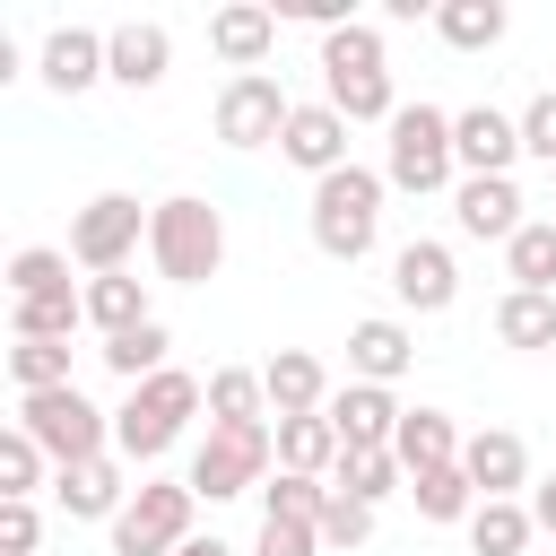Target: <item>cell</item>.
Wrapping results in <instances>:
<instances>
[{
    "label": "cell",
    "mask_w": 556,
    "mask_h": 556,
    "mask_svg": "<svg viewBox=\"0 0 556 556\" xmlns=\"http://www.w3.org/2000/svg\"><path fill=\"white\" fill-rule=\"evenodd\" d=\"M191 408H208V382H191L182 365L130 382V400L113 408V452H122V460H156V452H174V434L191 426Z\"/></svg>",
    "instance_id": "1"
},
{
    "label": "cell",
    "mask_w": 556,
    "mask_h": 556,
    "mask_svg": "<svg viewBox=\"0 0 556 556\" xmlns=\"http://www.w3.org/2000/svg\"><path fill=\"white\" fill-rule=\"evenodd\" d=\"M321 104H339L348 122H391L400 104H391V61H382V35L356 17V26H339V35H321Z\"/></svg>",
    "instance_id": "2"
},
{
    "label": "cell",
    "mask_w": 556,
    "mask_h": 556,
    "mask_svg": "<svg viewBox=\"0 0 556 556\" xmlns=\"http://www.w3.org/2000/svg\"><path fill=\"white\" fill-rule=\"evenodd\" d=\"M382 174L374 165H339V174H321L313 182V243L330 252V261H365L374 252V235H382Z\"/></svg>",
    "instance_id": "3"
},
{
    "label": "cell",
    "mask_w": 556,
    "mask_h": 556,
    "mask_svg": "<svg viewBox=\"0 0 556 556\" xmlns=\"http://www.w3.org/2000/svg\"><path fill=\"white\" fill-rule=\"evenodd\" d=\"M148 252H156V278H174V287H208L217 278V261H226V217L208 208V200H156L148 208Z\"/></svg>",
    "instance_id": "4"
},
{
    "label": "cell",
    "mask_w": 556,
    "mask_h": 556,
    "mask_svg": "<svg viewBox=\"0 0 556 556\" xmlns=\"http://www.w3.org/2000/svg\"><path fill=\"white\" fill-rule=\"evenodd\" d=\"M17 426L43 443V460H61V469H78V460H104V408L78 391V382H61V391H26L17 400Z\"/></svg>",
    "instance_id": "5"
},
{
    "label": "cell",
    "mask_w": 556,
    "mask_h": 556,
    "mask_svg": "<svg viewBox=\"0 0 556 556\" xmlns=\"http://www.w3.org/2000/svg\"><path fill=\"white\" fill-rule=\"evenodd\" d=\"M269 460H278V426H208L191 452V495H208V504L252 495V486H269Z\"/></svg>",
    "instance_id": "6"
},
{
    "label": "cell",
    "mask_w": 556,
    "mask_h": 556,
    "mask_svg": "<svg viewBox=\"0 0 556 556\" xmlns=\"http://www.w3.org/2000/svg\"><path fill=\"white\" fill-rule=\"evenodd\" d=\"M191 478H139L122 521H113V556H182L191 547Z\"/></svg>",
    "instance_id": "7"
},
{
    "label": "cell",
    "mask_w": 556,
    "mask_h": 556,
    "mask_svg": "<svg viewBox=\"0 0 556 556\" xmlns=\"http://www.w3.org/2000/svg\"><path fill=\"white\" fill-rule=\"evenodd\" d=\"M452 113H434V104H400L391 113V156H382V182L391 191H443L452 182Z\"/></svg>",
    "instance_id": "8"
},
{
    "label": "cell",
    "mask_w": 556,
    "mask_h": 556,
    "mask_svg": "<svg viewBox=\"0 0 556 556\" xmlns=\"http://www.w3.org/2000/svg\"><path fill=\"white\" fill-rule=\"evenodd\" d=\"M139 235H148L139 200H130V191H96V200L70 217V261H78V269H96V278H113V269H130Z\"/></svg>",
    "instance_id": "9"
},
{
    "label": "cell",
    "mask_w": 556,
    "mask_h": 556,
    "mask_svg": "<svg viewBox=\"0 0 556 556\" xmlns=\"http://www.w3.org/2000/svg\"><path fill=\"white\" fill-rule=\"evenodd\" d=\"M287 87L269 78V70H252V78H226V96H217V139L226 148H269V139H287Z\"/></svg>",
    "instance_id": "10"
},
{
    "label": "cell",
    "mask_w": 556,
    "mask_h": 556,
    "mask_svg": "<svg viewBox=\"0 0 556 556\" xmlns=\"http://www.w3.org/2000/svg\"><path fill=\"white\" fill-rule=\"evenodd\" d=\"M452 217H460V235H478V243H513V235L530 226L513 174H460V182H452Z\"/></svg>",
    "instance_id": "11"
},
{
    "label": "cell",
    "mask_w": 556,
    "mask_h": 556,
    "mask_svg": "<svg viewBox=\"0 0 556 556\" xmlns=\"http://www.w3.org/2000/svg\"><path fill=\"white\" fill-rule=\"evenodd\" d=\"M330 426H339V443L348 452H391V434H400V400L382 391V382H348V391H330V408H321Z\"/></svg>",
    "instance_id": "12"
},
{
    "label": "cell",
    "mask_w": 556,
    "mask_h": 556,
    "mask_svg": "<svg viewBox=\"0 0 556 556\" xmlns=\"http://www.w3.org/2000/svg\"><path fill=\"white\" fill-rule=\"evenodd\" d=\"M278 156H287V165H304L313 182H321V174H339V165H348V113H339V104H295V113H287Z\"/></svg>",
    "instance_id": "13"
},
{
    "label": "cell",
    "mask_w": 556,
    "mask_h": 556,
    "mask_svg": "<svg viewBox=\"0 0 556 556\" xmlns=\"http://www.w3.org/2000/svg\"><path fill=\"white\" fill-rule=\"evenodd\" d=\"M391 295H400L408 313H443V304L460 295L452 252H443V243H426V235H417V243H400V252H391Z\"/></svg>",
    "instance_id": "14"
},
{
    "label": "cell",
    "mask_w": 556,
    "mask_h": 556,
    "mask_svg": "<svg viewBox=\"0 0 556 556\" xmlns=\"http://www.w3.org/2000/svg\"><path fill=\"white\" fill-rule=\"evenodd\" d=\"M269 43H278V9H261V0H226V9L208 17V52L235 61V78H252V70L269 61Z\"/></svg>",
    "instance_id": "15"
},
{
    "label": "cell",
    "mask_w": 556,
    "mask_h": 556,
    "mask_svg": "<svg viewBox=\"0 0 556 556\" xmlns=\"http://www.w3.org/2000/svg\"><path fill=\"white\" fill-rule=\"evenodd\" d=\"M452 156H460L469 174H513V156H521V122L495 113V104H469V113H452Z\"/></svg>",
    "instance_id": "16"
},
{
    "label": "cell",
    "mask_w": 556,
    "mask_h": 556,
    "mask_svg": "<svg viewBox=\"0 0 556 556\" xmlns=\"http://www.w3.org/2000/svg\"><path fill=\"white\" fill-rule=\"evenodd\" d=\"M165 70H174V35H165L156 17H130V26L104 35V78H122V87H156Z\"/></svg>",
    "instance_id": "17"
},
{
    "label": "cell",
    "mask_w": 556,
    "mask_h": 556,
    "mask_svg": "<svg viewBox=\"0 0 556 556\" xmlns=\"http://www.w3.org/2000/svg\"><path fill=\"white\" fill-rule=\"evenodd\" d=\"M460 469H469L478 504H486V495H513V486H530V452H521V434H504V426H478V434L460 443Z\"/></svg>",
    "instance_id": "18"
},
{
    "label": "cell",
    "mask_w": 556,
    "mask_h": 556,
    "mask_svg": "<svg viewBox=\"0 0 556 556\" xmlns=\"http://www.w3.org/2000/svg\"><path fill=\"white\" fill-rule=\"evenodd\" d=\"M261 382H269V408H278V417H321V408H330V374H321V356H304V348H278V356L261 365Z\"/></svg>",
    "instance_id": "19"
},
{
    "label": "cell",
    "mask_w": 556,
    "mask_h": 556,
    "mask_svg": "<svg viewBox=\"0 0 556 556\" xmlns=\"http://www.w3.org/2000/svg\"><path fill=\"white\" fill-rule=\"evenodd\" d=\"M408 356H417V348H408V330H400L391 313H374V321L348 330V365H356V382H382V391H391V382L408 374Z\"/></svg>",
    "instance_id": "20"
},
{
    "label": "cell",
    "mask_w": 556,
    "mask_h": 556,
    "mask_svg": "<svg viewBox=\"0 0 556 556\" xmlns=\"http://www.w3.org/2000/svg\"><path fill=\"white\" fill-rule=\"evenodd\" d=\"M52 495H61V513H70V521H122V504H130L113 460H78V469H61V478H52Z\"/></svg>",
    "instance_id": "21"
},
{
    "label": "cell",
    "mask_w": 556,
    "mask_h": 556,
    "mask_svg": "<svg viewBox=\"0 0 556 556\" xmlns=\"http://www.w3.org/2000/svg\"><path fill=\"white\" fill-rule=\"evenodd\" d=\"M96 78H104V35H87V26H52V35H43V87L78 96V87H96Z\"/></svg>",
    "instance_id": "22"
},
{
    "label": "cell",
    "mask_w": 556,
    "mask_h": 556,
    "mask_svg": "<svg viewBox=\"0 0 556 556\" xmlns=\"http://www.w3.org/2000/svg\"><path fill=\"white\" fill-rule=\"evenodd\" d=\"M391 452H400V469H408V478H426V469H452V460H460V434H452V417H443V408H408V417H400V434H391Z\"/></svg>",
    "instance_id": "23"
},
{
    "label": "cell",
    "mask_w": 556,
    "mask_h": 556,
    "mask_svg": "<svg viewBox=\"0 0 556 556\" xmlns=\"http://www.w3.org/2000/svg\"><path fill=\"white\" fill-rule=\"evenodd\" d=\"M87 321H96L104 339H122V330L156 321V313H148V278H130V269H113V278H87Z\"/></svg>",
    "instance_id": "24"
},
{
    "label": "cell",
    "mask_w": 556,
    "mask_h": 556,
    "mask_svg": "<svg viewBox=\"0 0 556 556\" xmlns=\"http://www.w3.org/2000/svg\"><path fill=\"white\" fill-rule=\"evenodd\" d=\"M339 426L330 417H278V469H295V478H321V469H339Z\"/></svg>",
    "instance_id": "25"
},
{
    "label": "cell",
    "mask_w": 556,
    "mask_h": 556,
    "mask_svg": "<svg viewBox=\"0 0 556 556\" xmlns=\"http://www.w3.org/2000/svg\"><path fill=\"white\" fill-rule=\"evenodd\" d=\"M530 504H513V495H486L478 513H469V556H521L530 547Z\"/></svg>",
    "instance_id": "26"
},
{
    "label": "cell",
    "mask_w": 556,
    "mask_h": 556,
    "mask_svg": "<svg viewBox=\"0 0 556 556\" xmlns=\"http://www.w3.org/2000/svg\"><path fill=\"white\" fill-rule=\"evenodd\" d=\"M434 35L452 52H486V43H504V0H443L434 9Z\"/></svg>",
    "instance_id": "27"
},
{
    "label": "cell",
    "mask_w": 556,
    "mask_h": 556,
    "mask_svg": "<svg viewBox=\"0 0 556 556\" xmlns=\"http://www.w3.org/2000/svg\"><path fill=\"white\" fill-rule=\"evenodd\" d=\"M261 400H269L261 374H243V365H217V374H208V426H269Z\"/></svg>",
    "instance_id": "28"
},
{
    "label": "cell",
    "mask_w": 556,
    "mask_h": 556,
    "mask_svg": "<svg viewBox=\"0 0 556 556\" xmlns=\"http://www.w3.org/2000/svg\"><path fill=\"white\" fill-rule=\"evenodd\" d=\"M9 321H17V339H70V330L87 321V287H61V295H26V304H9Z\"/></svg>",
    "instance_id": "29"
},
{
    "label": "cell",
    "mask_w": 556,
    "mask_h": 556,
    "mask_svg": "<svg viewBox=\"0 0 556 556\" xmlns=\"http://www.w3.org/2000/svg\"><path fill=\"white\" fill-rule=\"evenodd\" d=\"M495 339H504V348H556V295H521V287H513V295L495 304Z\"/></svg>",
    "instance_id": "30"
},
{
    "label": "cell",
    "mask_w": 556,
    "mask_h": 556,
    "mask_svg": "<svg viewBox=\"0 0 556 556\" xmlns=\"http://www.w3.org/2000/svg\"><path fill=\"white\" fill-rule=\"evenodd\" d=\"M504 261H513V287H521V295H547V287H556V226L530 217V226L504 243Z\"/></svg>",
    "instance_id": "31"
},
{
    "label": "cell",
    "mask_w": 556,
    "mask_h": 556,
    "mask_svg": "<svg viewBox=\"0 0 556 556\" xmlns=\"http://www.w3.org/2000/svg\"><path fill=\"white\" fill-rule=\"evenodd\" d=\"M165 348H174V339H165V321H139V330L104 339L96 356H104V365H113L122 382H148V374H165Z\"/></svg>",
    "instance_id": "32"
},
{
    "label": "cell",
    "mask_w": 556,
    "mask_h": 556,
    "mask_svg": "<svg viewBox=\"0 0 556 556\" xmlns=\"http://www.w3.org/2000/svg\"><path fill=\"white\" fill-rule=\"evenodd\" d=\"M9 382H17V400L26 391H61L70 382V339H17L9 348Z\"/></svg>",
    "instance_id": "33"
},
{
    "label": "cell",
    "mask_w": 556,
    "mask_h": 556,
    "mask_svg": "<svg viewBox=\"0 0 556 556\" xmlns=\"http://www.w3.org/2000/svg\"><path fill=\"white\" fill-rule=\"evenodd\" d=\"M400 486V452H339L330 469V495H356V504H382Z\"/></svg>",
    "instance_id": "34"
},
{
    "label": "cell",
    "mask_w": 556,
    "mask_h": 556,
    "mask_svg": "<svg viewBox=\"0 0 556 556\" xmlns=\"http://www.w3.org/2000/svg\"><path fill=\"white\" fill-rule=\"evenodd\" d=\"M408 495H417V513H426V521H469V513H478V486H469V469H460V460H452V469L408 478Z\"/></svg>",
    "instance_id": "35"
},
{
    "label": "cell",
    "mask_w": 556,
    "mask_h": 556,
    "mask_svg": "<svg viewBox=\"0 0 556 556\" xmlns=\"http://www.w3.org/2000/svg\"><path fill=\"white\" fill-rule=\"evenodd\" d=\"M70 287V252H52V243H26L17 261H9V295L26 304V295H61Z\"/></svg>",
    "instance_id": "36"
},
{
    "label": "cell",
    "mask_w": 556,
    "mask_h": 556,
    "mask_svg": "<svg viewBox=\"0 0 556 556\" xmlns=\"http://www.w3.org/2000/svg\"><path fill=\"white\" fill-rule=\"evenodd\" d=\"M35 478H43V443H35L26 426H9V434H0V504H26Z\"/></svg>",
    "instance_id": "37"
},
{
    "label": "cell",
    "mask_w": 556,
    "mask_h": 556,
    "mask_svg": "<svg viewBox=\"0 0 556 556\" xmlns=\"http://www.w3.org/2000/svg\"><path fill=\"white\" fill-rule=\"evenodd\" d=\"M261 504H269V521H313V530H321V504H330V486H321V478H295V469H278V478L261 486Z\"/></svg>",
    "instance_id": "38"
},
{
    "label": "cell",
    "mask_w": 556,
    "mask_h": 556,
    "mask_svg": "<svg viewBox=\"0 0 556 556\" xmlns=\"http://www.w3.org/2000/svg\"><path fill=\"white\" fill-rule=\"evenodd\" d=\"M365 539H374V504L330 495V504H321V547H365Z\"/></svg>",
    "instance_id": "39"
},
{
    "label": "cell",
    "mask_w": 556,
    "mask_h": 556,
    "mask_svg": "<svg viewBox=\"0 0 556 556\" xmlns=\"http://www.w3.org/2000/svg\"><path fill=\"white\" fill-rule=\"evenodd\" d=\"M521 156H539V165L556 174V87H539V96L521 104Z\"/></svg>",
    "instance_id": "40"
},
{
    "label": "cell",
    "mask_w": 556,
    "mask_h": 556,
    "mask_svg": "<svg viewBox=\"0 0 556 556\" xmlns=\"http://www.w3.org/2000/svg\"><path fill=\"white\" fill-rule=\"evenodd\" d=\"M313 547H321L313 521H269V513H261V556H313Z\"/></svg>",
    "instance_id": "41"
},
{
    "label": "cell",
    "mask_w": 556,
    "mask_h": 556,
    "mask_svg": "<svg viewBox=\"0 0 556 556\" xmlns=\"http://www.w3.org/2000/svg\"><path fill=\"white\" fill-rule=\"evenodd\" d=\"M0 547L9 556H35V504H0Z\"/></svg>",
    "instance_id": "42"
},
{
    "label": "cell",
    "mask_w": 556,
    "mask_h": 556,
    "mask_svg": "<svg viewBox=\"0 0 556 556\" xmlns=\"http://www.w3.org/2000/svg\"><path fill=\"white\" fill-rule=\"evenodd\" d=\"M530 521L556 539V478H539V486H530Z\"/></svg>",
    "instance_id": "43"
},
{
    "label": "cell",
    "mask_w": 556,
    "mask_h": 556,
    "mask_svg": "<svg viewBox=\"0 0 556 556\" xmlns=\"http://www.w3.org/2000/svg\"><path fill=\"white\" fill-rule=\"evenodd\" d=\"M182 556H235V547H226V539H191Z\"/></svg>",
    "instance_id": "44"
}]
</instances>
